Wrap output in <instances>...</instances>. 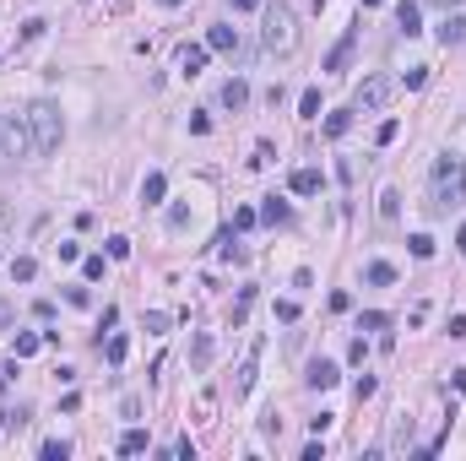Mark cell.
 I'll use <instances>...</instances> for the list:
<instances>
[{
	"label": "cell",
	"mask_w": 466,
	"mask_h": 461,
	"mask_svg": "<svg viewBox=\"0 0 466 461\" xmlns=\"http://www.w3.org/2000/svg\"><path fill=\"white\" fill-rule=\"evenodd\" d=\"M336 380H342V369H336L331 358H315V364H309V375H304V385H309V391H331Z\"/></svg>",
	"instance_id": "obj_7"
},
{
	"label": "cell",
	"mask_w": 466,
	"mask_h": 461,
	"mask_svg": "<svg viewBox=\"0 0 466 461\" xmlns=\"http://www.w3.org/2000/svg\"><path fill=\"white\" fill-rule=\"evenodd\" d=\"M11 277H17V282H33V277H39V261H33V255H17V261H11Z\"/></svg>",
	"instance_id": "obj_23"
},
{
	"label": "cell",
	"mask_w": 466,
	"mask_h": 461,
	"mask_svg": "<svg viewBox=\"0 0 466 461\" xmlns=\"http://www.w3.org/2000/svg\"><path fill=\"white\" fill-rule=\"evenodd\" d=\"M206 49H212V55H239V27H223V22H217V27L206 33Z\"/></svg>",
	"instance_id": "obj_8"
},
{
	"label": "cell",
	"mask_w": 466,
	"mask_h": 461,
	"mask_svg": "<svg viewBox=\"0 0 466 461\" xmlns=\"http://www.w3.org/2000/svg\"><path fill=\"white\" fill-rule=\"evenodd\" d=\"M22 125H27V142H33V152H39V158L60 152L65 120H60V109L49 104V98H33V104H27V114H22Z\"/></svg>",
	"instance_id": "obj_2"
},
{
	"label": "cell",
	"mask_w": 466,
	"mask_h": 461,
	"mask_svg": "<svg viewBox=\"0 0 466 461\" xmlns=\"http://www.w3.org/2000/svg\"><path fill=\"white\" fill-rule=\"evenodd\" d=\"M65 304H76V310H87V304H92V294H87V282H71V288H65Z\"/></svg>",
	"instance_id": "obj_31"
},
{
	"label": "cell",
	"mask_w": 466,
	"mask_h": 461,
	"mask_svg": "<svg viewBox=\"0 0 466 461\" xmlns=\"http://www.w3.org/2000/svg\"><path fill=\"white\" fill-rule=\"evenodd\" d=\"M223 104H228V109H244V104H249V82H239V76H233V82L223 87Z\"/></svg>",
	"instance_id": "obj_19"
},
{
	"label": "cell",
	"mask_w": 466,
	"mask_h": 461,
	"mask_svg": "<svg viewBox=\"0 0 466 461\" xmlns=\"http://www.w3.org/2000/svg\"><path fill=\"white\" fill-rule=\"evenodd\" d=\"M450 336H466V315H450V326H445Z\"/></svg>",
	"instance_id": "obj_44"
},
{
	"label": "cell",
	"mask_w": 466,
	"mask_h": 461,
	"mask_svg": "<svg viewBox=\"0 0 466 461\" xmlns=\"http://www.w3.org/2000/svg\"><path fill=\"white\" fill-rule=\"evenodd\" d=\"M142 450H152V434H146V429H125L120 434V456H142Z\"/></svg>",
	"instance_id": "obj_13"
},
{
	"label": "cell",
	"mask_w": 466,
	"mask_h": 461,
	"mask_svg": "<svg viewBox=\"0 0 466 461\" xmlns=\"http://www.w3.org/2000/svg\"><path fill=\"white\" fill-rule=\"evenodd\" d=\"M163 195H168V179H163V174H146V179H142V201H146V207H158Z\"/></svg>",
	"instance_id": "obj_18"
},
{
	"label": "cell",
	"mask_w": 466,
	"mask_h": 461,
	"mask_svg": "<svg viewBox=\"0 0 466 461\" xmlns=\"http://www.w3.org/2000/svg\"><path fill=\"white\" fill-rule=\"evenodd\" d=\"M206 60H212V49H206V43H184V49H179V71H184V76H201Z\"/></svg>",
	"instance_id": "obj_9"
},
{
	"label": "cell",
	"mask_w": 466,
	"mask_h": 461,
	"mask_svg": "<svg viewBox=\"0 0 466 461\" xmlns=\"http://www.w3.org/2000/svg\"><path fill=\"white\" fill-rule=\"evenodd\" d=\"M396 27H402L406 39L423 33V11H418V0H402V6H396Z\"/></svg>",
	"instance_id": "obj_10"
},
{
	"label": "cell",
	"mask_w": 466,
	"mask_h": 461,
	"mask_svg": "<svg viewBox=\"0 0 466 461\" xmlns=\"http://www.w3.org/2000/svg\"><path fill=\"white\" fill-rule=\"evenodd\" d=\"M271 158H277V152H271V142H261V147H255V158H249V168H271Z\"/></svg>",
	"instance_id": "obj_37"
},
{
	"label": "cell",
	"mask_w": 466,
	"mask_h": 461,
	"mask_svg": "<svg viewBox=\"0 0 466 461\" xmlns=\"http://www.w3.org/2000/svg\"><path fill=\"white\" fill-rule=\"evenodd\" d=\"M0 223H6V201H0Z\"/></svg>",
	"instance_id": "obj_49"
},
{
	"label": "cell",
	"mask_w": 466,
	"mask_h": 461,
	"mask_svg": "<svg viewBox=\"0 0 466 461\" xmlns=\"http://www.w3.org/2000/svg\"><path fill=\"white\" fill-rule=\"evenodd\" d=\"M168 456H179V461H196V445H190V434H184V440H174V450H168Z\"/></svg>",
	"instance_id": "obj_39"
},
{
	"label": "cell",
	"mask_w": 466,
	"mask_h": 461,
	"mask_svg": "<svg viewBox=\"0 0 466 461\" xmlns=\"http://www.w3.org/2000/svg\"><path fill=\"white\" fill-rule=\"evenodd\" d=\"M385 104H390V76H364L358 92H352V109L374 114V109H385Z\"/></svg>",
	"instance_id": "obj_4"
},
{
	"label": "cell",
	"mask_w": 466,
	"mask_h": 461,
	"mask_svg": "<svg viewBox=\"0 0 466 461\" xmlns=\"http://www.w3.org/2000/svg\"><path fill=\"white\" fill-rule=\"evenodd\" d=\"M461 201H466V158L461 152H439L434 158V174H428V212L445 217Z\"/></svg>",
	"instance_id": "obj_1"
},
{
	"label": "cell",
	"mask_w": 466,
	"mask_h": 461,
	"mask_svg": "<svg viewBox=\"0 0 466 461\" xmlns=\"http://www.w3.org/2000/svg\"><path fill=\"white\" fill-rule=\"evenodd\" d=\"M287 217H293V207L277 201V195H266V207H261V223H266V228H277V223H287Z\"/></svg>",
	"instance_id": "obj_14"
},
{
	"label": "cell",
	"mask_w": 466,
	"mask_h": 461,
	"mask_svg": "<svg viewBox=\"0 0 466 461\" xmlns=\"http://www.w3.org/2000/svg\"><path fill=\"white\" fill-rule=\"evenodd\" d=\"M27 423V407H17V413H0V429H22Z\"/></svg>",
	"instance_id": "obj_38"
},
{
	"label": "cell",
	"mask_w": 466,
	"mask_h": 461,
	"mask_svg": "<svg viewBox=\"0 0 466 461\" xmlns=\"http://www.w3.org/2000/svg\"><path fill=\"white\" fill-rule=\"evenodd\" d=\"M190 364H196V369H206V364H212V331L196 336V348H190Z\"/></svg>",
	"instance_id": "obj_20"
},
{
	"label": "cell",
	"mask_w": 466,
	"mask_h": 461,
	"mask_svg": "<svg viewBox=\"0 0 466 461\" xmlns=\"http://www.w3.org/2000/svg\"><path fill=\"white\" fill-rule=\"evenodd\" d=\"M352 397H358V401H369V397H374V375H364V380H358V385H352Z\"/></svg>",
	"instance_id": "obj_43"
},
{
	"label": "cell",
	"mask_w": 466,
	"mask_h": 461,
	"mask_svg": "<svg viewBox=\"0 0 466 461\" xmlns=\"http://www.w3.org/2000/svg\"><path fill=\"white\" fill-rule=\"evenodd\" d=\"M39 348H43V336H33V331H22L17 342H11V353H17V358H33Z\"/></svg>",
	"instance_id": "obj_25"
},
{
	"label": "cell",
	"mask_w": 466,
	"mask_h": 461,
	"mask_svg": "<svg viewBox=\"0 0 466 461\" xmlns=\"http://www.w3.org/2000/svg\"><path fill=\"white\" fill-rule=\"evenodd\" d=\"M364 282H374V288H390V282H396V266H390V261H369V266H364Z\"/></svg>",
	"instance_id": "obj_15"
},
{
	"label": "cell",
	"mask_w": 466,
	"mask_h": 461,
	"mask_svg": "<svg viewBox=\"0 0 466 461\" xmlns=\"http://www.w3.org/2000/svg\"><path fill=\"white\" fill-rule=\"evenodd\" d=\"M396 136H402V120H380V130H374V142H380V147H390Z\"/></svg>",
	"instance_id": "obj_30"
},
{
	"label": "cell",
	"mask_w": 466,
	"mask_h": 461,
	"mask_svg": "<svg viewBox=\"0 0 466 461\" xmlns=\"http://www.w3.org/2000/svg\"><path fill=\"white\" fill-rule=\"evenodd\" d=\"M249 304H255V288H239V298H233V326H244Z\"/></svg>",
	"instance_id": "obj_28"
},
{
	"label": "cell",
	"mask_w": 466,
	"mask_h": 461,
	"mask_svg": "<svg viewBox=\"0 0 466 461\" xmlns=\"http://www.w3.org/2000/svg\"><path fill=\"white\" fill-rule=\"evenodd\" d=\"M168 326H174V315H163V310H152V315H146V331H152V336H163Z\"/></svg>",
	"instance_id": "obj_32"
},
{
	"label": "cell",
	"mask_w": 466,
	"mask_h": 461,
	"mask_svg": "<svg viewBox=\"0 0 466 461\" xmlns=\"http://www.w3.org/2000/svg\"><path fill=\"white\" fill-rule=\"evenodd\" d=\"M299 114H304V120H320V87H304V98H299Z\"/></svg>",
	"instance_id": "obj_21"
},
{
	"label": "cell",
	"mask_w": 466,
	"mask_h": 461,
	"mask_svg": "<svg viewBox=\"0 0 466 461\" xmlns=\"http://www.w3.org/2000/svg\"><path fill=\"white\" fill-rule=\"evenodd\" d=\"M11 375H17V364H0V391L11 385Z\"/></svg>",
	"instance_id": "obj_46"
},
{
	"label": "cell",
	"mask_w": 466,
	"mask_h": 461,
	"mask_svg": "<svg viewBox=\"0 0 466 461\" xmlns=\"http://www.w3.org/2000/svg\"><path fill=\"white\" fill-rule=\"evenodd\" d=\"M81 277H87V282H103V255H87V261H81Z\"/></svg>",
	"instance_id": "obj_33"
},
{
	"label": "cell",
	"mask_w": 466,
	"mask_h": 461,
	"mask_svg": "<svg viewBox=\"0 0 466 461\" xmlns=\"http://www.w3.org/2000/svg\"><path fill=\"white\" fill-rule=\"evenodd\" d=\"M255 223H261V212H249V207H239V212H233V228H255Z\"/></svg>",
	"instance_id": "obj_35"
},
{
	"label": "cell",
	"mask_w": 466,
	"mask_h": 461,
	"mask_svg": "<svg viewBox=\"0 0 466 461\" xmlns=\"http://www.w3.org/2000/svg\"><path fill=\"white\" fill-rule=\"evenodd\" d=\"M228 6H233V11H261L266 0H228Z\"/></svg>",
	"instance_id": "obj_45"
},
{
	"label": "cell",
	"mask_w": 466,
	"mask_h": 461,
	"mask_svg": "<svg viewBox=\"0 0 466 461\" xmlns=\"http://www.w3.org/2000/svg\"><path fill=\"white\" fill-rule=\"evenodd\" d=\"M380 217H385V223L402 217V190H385V195H380Z\"/></svg>",
	"instance_id": "obj_22"
},
{
	"label": "cell",
	"mask_w": 466,
	"mask_h": 461,
	"mask_svg": "<svg viewBox=\"0 0 466 461\" xmlns=\"http://www.w3.org/2000/svg\"><path fill=\"white\" fill-rule=\"evenodd\" d=\"M43 27H49V22H43V17H27V22H22V39H39Z\"/></svg>",
	"instance_id": "obj_40"
},
{
	"label": "cell",
	"mask_w": 466,
	"mask_h": 461,
	"mask_svg": "<svg viewBox=\"0 0 466 461\" xmlns=\"http://www.w3.org/2000/svg\"><path fill=\"white\" fill-rule=\"evenodd\" d=\"M22 152H33V142H27V125H17V120H0V158H22Z\"/></svg>",
	"instance_id": "obj_5"
},
{
	"label": "cell",
	"mask_w": 466,
	"mask_h": 461,
	"mask_svg": "<svg viewBox=\"0 0 466 461\" xmlns=\"http://www.w3.org/2000/svg\"><path fill=\"white\" fill-rule=\"evenodd\" d=\"M364 358H369V342H364V336H352V342H347V364H364Z\"/></svg>",
	"instance_id": "obj_34"
},
{
	"label": "cell",
	"mask_w": 466,
	"mask_h": 461,
	"mask_svg": "<svg viewBox=\"0 0 466 461\" xmlns=\"http://www.w3.org/2000/svg\"><path fill=\"white\" fill-rule=\"evenodd\" d=\"M287 185H293V195H320V168H293V179H287Z\"/></svg>",
	"instance_id": "obj_11"
},
{
	"label": "cell",
	"mask_w": 466,
	"mask_h": 461,
	"mask_svg": "<svg viewBox=\"0 0 466 461\" xmlns=\"http://www.w3.org/2000/svg\"><path fill=\"white\" fill-rule=\"evenodd\" d=\"M261 43H266V55H277V60H287V55L299 49V17H293L287 6H266V27H261Z\"/></svg>",
	"instance_id": "obj_3"
},
{
	"label": "cell",
	"mask_w": 466,
	"mask_h": 461,
	"mask_svg": "<svg viewBox=\"0 0 466 461\" xmlns=\"http://www.w3.org/2000/svg\"><path fill=\"white\" fill-rule=\"evenodd\" d=\"M390 326V315H380V310H364L358 315V331H385Z\"/></svg>",
	"instance_id": "obj_27"
},
{
	"label": "cell",
	"mask_w": 466,
	"mask_h": 461,
	"mask_svg": "<svg viewBox=\"0 0 466 461\" xmlns=\"http://www.w3.org/2000/svg\"><path fill=\"white\" fill-rule=\"evenodd\" d=\"M277 320H287V326H293V320H299V304H293V298H282V304H277Z\"/></svg>",
	"instance_id": "obj_42"
},
{
	"label": "cell",
	"mask_w": 466,
	"mask_h": 461,
	"mask_svg": "<svg viewBox=\"0 0 466 461\" xmlns=\"http://www.w3.org/2000/svg\"><path fill=\"white\" fill-rule=\"evenodd\" d=\"M347 130H352V109H336V114H325V136H331V142H342Z\"/></svg>",
	"instance_id": "obj_16"
},
{
	"label": "cell",
	"mask_w": 466,
	"mask_h": 461,
	"mask_svg": "<svg viewBox=\"0 0 466 461\" xmlns=\"http://www.w3.org/2000/svg\"><path fill=\"white\" fill-rule=\"evenodd\" d=\"M455 250H461V255H466V223H461V233H455Z\"/></svg>",
	"instance_id": "obj_47"
},
{
	"label": "cell",
	"mask_w": 466,
	"mask_h": 461,
	"mask_svg": "<svg viewBox=\"0 0 466 461\" xmlns=\"http://www.w3.org/2000/svg\"><path fill=\"white\" fill-rule=\"evenodd\" d=\"M39 456H43V461H65V456H71V445H65V440H43Z\"/></svg>",
	"instance_id": "obj_29"
},
{
	"label": "cell",
	"mask_w": 466,
	"mask_h": 461,
	"mask_svg": "<svg viewBox=\"0 0 466 461\" xmlns=\"http://www.w3.org/2000/svg\"><path fill=\"white\" fill-rule=\"evenodd\" d=\"M406 250H412V261H428V255H434V239H428V233H412Z\"/></svg>",
	"instance_id": "obj_26"
},
{
	"label": "cell",
	"mask_w": 466,
	"mask_h": 461,
	"mask_svg": "<svg viewBox=\"0 0 466 461\" xmlns=\"http://www.w3.org/2000/svg\"><path fill=\"white\" fill-rule=\"evenodd\" d=\"M428 82V65H412V71H406V87H412V92H418V87Z\"/></svg>",
	"instance_id": "obj_41"
},
{
	"label": "cell",
	"mask_w": 466,
	"mask_h": 461,
	"mask_svg": "<svg viewBox=\"0 0 466 461\" xmlns=\"http://www.w3.org/2000/svg\"><path fill=\"white\" fill-rule=\"evenodd\" d=\"M125 353H130V336H109V348H103V358H109V364H125Z\"/></svg>",
	"instance_id": "obj_24"
},
{
	"label": "cell",
	"mask_w": 466,
	"mask_h": 461,
	"mask_svg": "<svg viewBox=\"0 0 466 461\" xmlns=\"http://www.w3.org/2000/svg\"><path fill=\"white\" fill-rule=\"evenodd\" d=\"M352 43H358V33H347V39L325 55V71H347V65H352Z\"/></svg>",
	"instance_id": "obj_12"
},
{
	"label": "cell",
	"mask_w": 466,
	"mask_h": 461,
	"mask_svg": "<svg viewBox=\"0 0 466 461\" xmlns=\"http://www.w3.org/2000/svg\"><path fill=\"white\" fill-rule=\"evenodd\" d=\"M125 255H130V239H125V233H114V239H109V261H125Z\"/></svg>",
	"instance_id": "obj_36"
},
{
	"label": "cell",
	"mask_w": 466,
	"mask_h": 461,
	"mask_svg": "<svg viewBox=\"0 0 466 461\" xmlns=\"http://www.w3.org/2000/svg\"><path fill=\"white\" fill-rule=\"evenodd\" d=\"M261 336H255V348H249V358H244L239 364V375H233V397H249V391H255V375H261Z\"/></svg>",
	"instance_id": "obj_6"
},
{
	"label": "cell",
	"mask_w": 466,
	"mask_h": 461,
	"mask_svg": "<svg viewBox=\"0 0 466 461\" xmlns=\"http://www.w3.org/2000/svg\"><path fill=\"white\" fill-rule=\"evenodd\" d=\"M158 6H184V0H158Z\"/></svg>",
	"instance_id": "obj_48"
},
{
	"label": "cell",
	"mask_w": 466,
	"mask_h": 461,
	"mask_svg": "<svg viewBox=\"0 0 466 461\" xmlns=\"http://www.w3.org/2000/svg\"><path fill=\"white\" fill-rule=\"evenodd\" d=\"M364 6H385V0H364Z\"/></svg>",
	"instance_id": "obj_50"
},
{
	"label": "cell",
	"mask_w": 466,
	"mask_h": 461,
	"mask_svg": "<svg viewBox=\"0 0 466 461\" xmlns=\"http://www.w3.org/2000/svg\"><path fill=\"white\" fill-rule=\"evenodd\" d=\"M439 43H445V49L450 43H466V17H445L439 22Z\"/></svg>",
	"instance_id": "obj_17"
}]
</instances>
